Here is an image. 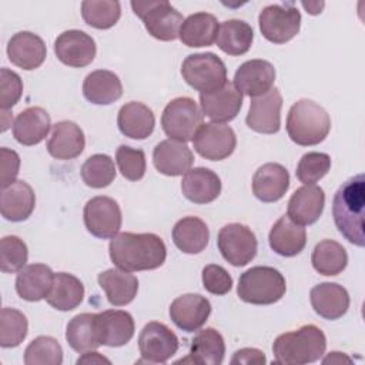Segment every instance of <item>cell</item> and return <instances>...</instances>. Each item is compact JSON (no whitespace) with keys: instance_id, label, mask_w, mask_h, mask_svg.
Listing matches in <instances>:
<instances>
[{"instance_id":"obj_1","label":"cell","mask_w":365,"mask_h":365,"mask_svg":"<svg viewBox=\"0 0 365 365\" xmlns=\"http://www.w3.org/2000/svg\"><path fill=\"white\" fill-rule=\"evenodd\" d=\"M108 251L114 265L127 272L155 269L167 258L163 238L153 232L117 234L110 241Z\"/></svg>"},{"instance_id":"obj_2","label":"cell","mask_w":365,"mask_h":365,"mask_svg":"<svg viewBox=\"0 0 365 365\" xmlns=\"http://www.w3.org/2000/svg\"><path fill=\"white\" fill-rule=\"evenodd\" d=\"M364 211L365 177L364 174H358L338 188L332 201V215L338 231L356 247L365 245Z\"/></svg>"},{"instance_id":"obj_3","label":"cell","mask_w":365,"mask_h":365,"mask_svg":"<svg viewBox=\"0 0 365 365\" xmlns=\"http://www.w3.org/2000/svg\"><path fill=\"white\" fill-rule=\"evenodd\" d=\"M325 334L312 324L281 334L272 344L275 362L284 365H304L315 362L325 354Z\"/></svg>"},{"instance_id":"obj_4","label":"cell","mask_w":365,"mask_h":365,"mask_svg":"<svg viewBox=\"0 0 365 365\" xmlns=\"http://www.w3.org/2000/svg\"><path fill=\"white\" fill-rule=\"evenodd\" d=\"M329 130V114L312 100H298L288 111L287 133L298 145H317L327 138Z\"/></svg>"},{"instance_id":"obj_5","label":"cell","mask_w":365,"mask_h":365,"mask_svg":"<svg viewBox=\"0 0 365 365\" xmlns=\"http://www.w3.org/2000/svg\"><path fill=\"white\" fill-rule=\"evenodd\" d=\"M287 291L284 275L265 265H257L241 274L237 294L248 304L271 305L278 302Z\"/></svg>"},{"instance_id":"obj_6","label":"cell","mask_w":365,"mask_h":365,"mask_svg":"<svg viewBox=\"0 0 365 365\" xmlns=\"http://www.w3.org/2000/svg\"><path fill=\"white\" fill-rule=\"evenodd\" d=\"M134 14L144 21V27L154 38L173 41L178 37L184 23L182 14L165 0L131 1Z\"/></svg>"},{"instance_id":"obj_7","label":"cell","mask_w":365,"mask_h":365,"mask_svg":"<svg viewBox=\"0 0 365 365\" xmlns=\"http://www.w3.org/2000/svg\"><path fill=\"white\" fill-rule=\"evenodd\" d=\"M181 76L194 90L210 93L225 84L227 68L214 53H197L185 57L181 64Z\"/></svg>"},{"instance_id":"obj_8","label":"cell","mask_w":365,"mask_h":365,"mask_svg":"<svg viewBox=\"0 0 365 365\" xmlns=\"http://www.w3.org/2000/svg\"><path fill=\"white\" fill-rule=\"evenodd\" d=\"M202 125V113L190 97L171 100L161 115V127L171 138L181 143L191 141Z\"/></svg>"},{"instance_id":"obj_9","label":"cell","mask_w":365,"mask_h":365,"mask_svg":"<svg viewBox=\"0 0 365 365\" xmlns=\"http://www.w3.org/2000/svg\"><path fill=\"white\" fill-rule=\"evenodd\" d=\"M258 26L268 41L284 44L299 33L301 13L292 3L269 4L259 11Z\"/></svg>"},{"instance_id":"obj_10","label":"cell","mask_w":365,"mask_h":365,"mask_svg":"<svg viewBox=\"0 0 365 365\" xmlns=\"http://www.w3.org/2000/svg\"><path fill=\"white\" fill-rule=\"evenodd\" d=\"M217 244L224 259L234 267H244L251 262L258 248L255 234L240 222L224 225L218 232Z\"/></svg>"},{"instance_id":"obj_11","label":"cell","mask_w":365,"mask_h":365,"mask_svg":"<svg viewBox=\"0 0 365 365\" xmlns=\"http://www.w3.org/2000/svg\"><path fill=\"white\" fill-rule=\"evenodd\" d=\"M87 231L101 240L113 238L121 228V210L115 200L104 195L93 197L83 210Z\"/></svg>"},{"instance_id":"obj_12","label":"cell","mask_w":365,"mask_h":365,"mask_svg":"<svg viewBox=\"0 0 365 365\" xmlns=\"http://www.w3.org/2000/svg\"><path fill=\"white\" fill-rule=\"evenodd\" d=\"M194 150L205 160L221 161L230 157L237 145V137L230 125L205 123L192 138Z\"/></svg>"},{"instance_id":"obj_13","label":"cell","mask_w":365,"mask_h":365,"mask_svg":"<svg viewBox=\"0 0 365 365\" xmlns=\"http://www.w3.org/2000/svg\"><path fill=\"white\" fill-rule=\"evenodd\" d=\"M177 335L163 322H148L138 335V349L148 364H165L178 351Z\"/></svg>"},{"instance_id":"obj_14","label":"cell","mask_w":365,"mask_h":365,"mask_svg":"<svg viewBox=\"0 0 365 365\" xmlns=\"http://www.w3.org/2000/svg\"><path fill=\"white\" fill-rule=\"evenodd\" d=\"M282 96L277 87L268 93L252 97L245 118L247 125L261 134H275L281 128Z\"/></svg>"},{"instance_id":"obj_15","label":"cell","mask_w":365,"mask_h":365,"mask_svg":"<svg viewBox=\"0 0 365 365\" xmlns=\"http://www.w3.org/2000/svg\"><path fill=\"white\" fill-rule=\"evenodd\" d=\"M96 41L81 30H66L54 41L57 58L68 67H86L96 57Z\"/></svg>"},{"instance_id":"obj_16","label":"cell","mask_w":365,"mask_h":365,"mask_svg":"<svg viewBox=\"0 0 365 365\" xmlns=\"http://www.w3.org/2000/svg\"><path fill=\"white\" fill-rule=\"evenodd\" d=\"M200 104L202 114L211 118L214 123H227L237 117L242 107V94L237 90L234 83L225 81L220 88L201 93Z\"/></svg>"},{"instance_id":"obj_17","label":"cell","mask_w":365,"mask_h":365,"mask_svg":"<svg viewBox=\"0 0 365 365\" xmlns=\"http://www.w3.org/2000/svg\"><path fill=\"white\" fill-rule=\"evenodd\" d=\"M275 81L274 66L261 58H254L242 63L234 76V86L241 94L258 97L271 90Z\"/></svg>"},{"instance_id":"obj_18","label":"cell","mask_w":365,"mask_h":365,"mask_svg":"<svg viewBox=\"0 0 365 365\" xmlns=\"http://www.w3.org/2000/svg\"><path fill=\"white\" fill-rule=\"evenodd\" d=\"M211 314L210 301L200 294H184L170 305L171 321L185 332L198 331Z\"/></svg>"},{"instance_id":"obj_19","label":"cell","mask_w":365,"mask_h":365,"mask_svg":"<svg viewBox=\"0 0 365 365\" xmlns=\"http://www.w3.org/2000/svg\"><path fill=\"white\" fill-rule=\"evenodd\" d=\"M98 341L107 346H123L134 336L135 325L131 314L121 309H107L96 314Z\"/></svg>"},{"instance_id":"obj_20","label":"cell","mask_w":365,"mask_h":365,"mask_svg":"<svg viewBox=\"0 0 365 365\" xmlns=\"http://www.w3.org/2000/svg\"><path fill=\"white\" fill-rule=\"evenodd\" d=\"M153 163L158 173L168 177H178L191 170L194 155L185 143L170 138L160 141L154 147Z\"/></svg>"},{"instance_id":"obj_21","label":"cell","mask_w":365,"mask_h":365,"mask_svg":"<svg viewBox=\"0 0 365 365\" xmlns=\"http://www.w3.org/2000/svg\"><path fill=\"white\" fill-rule=\"evenodd\" d=\"M47 56V48L41 37L30 31H19L11 36L7 43L9 60L23 68L34 70L38 68Z\"/></svg>"},{"instance_id":"obj_22","label":"cell","mask_w":365,"mask_h":365,"mask_svg":"<svg viewBox=\"0 0 365 365\" xmlns=\"http://www.w3.org/2000/svg\"><path fill=\"white\" fill-rule=\"evenodd\" d=\"M325 194L315 184L298 188L288 201L287 215L299 225H311L318 221L324 211Z\"/></svg>"},{"instance_id":"obj_23","label":"cell","mask_w":365,"mask_h":365,"mask_svg":"<svg viewBox=\"0 0 365 365\" xmlns=\"http://www.w3.org/2000/svg\"><path fill=\"white\" fill-rule=\"evenodd\" d=\"M289 188V174L278 163L261 165L252 177V192L262 202H275L281 200Z\"/></svg>"},{"instance_id":"obj_24","label":"cell","mask_w":365,"mask_h":365,"mask_svg":"<svg viewBox=\"0 0 365 365\" xmlns=\"http://www.w3.org/2000/svg\"><path fill=\"white\" fill-rule=\"evenodd\" d=\"M86 147V137L80 125L64 120L53 125L47 141V151L57 160H73L78 157Z\"/></svg>"},{"instance_id":"obj_25","label":"cell","mask_w":365,"mask_h":365,"mask_svg":"<svg viewBox=\"0 0 365 365\" xmlns=\"http://www.w3.org/2000/svg\"><path fill=\"white\" fill-rule=\"evenodd\" d=\"M314 311L325 319H338L349 308L348 291L336 282H321L309 292Z\"/></svg>"},{"instance_id":"obj_26","label":"cell","mask_w":365,"mask_h":365,"mask_svg":"<svg viewBox=\"0 0 365 365\" xmlns=\"http://www.w3.org/2000/svg\"><path fill=\"white\" fill-rule=\"evenodd\" d=\"M181 191L184 197L194 204H208L220 195L221 180L210 168H191L182 177Z\"/></svg>"},{"instance_id":"obj_27","label":"cell","mask_w":365,"mask_h":365,"mask_svg":"<svg viewBox=\"0 0 365 365\" xmlns=\"http://www.w3.org/2000/svg\"><path fill=\"white\" fill-rule=\"evenodd\" d=\"M34 207L36 195L26 181L16 180L10 185L1 188L0 210L6 220L11 222L24 221L31 215Z\"/></svg>"},{"instance_id":"obj_28","label":"cell","mask_w":365,"mask_h":365,"mask_svg":"<svg viewBox=\"0 0 365 365\" xmlns=\"http://www.w3.org/2000/svg\"><path fill=\"white\" fill-rule=\"evenodd\" d=\"M54 282V272L44 264H30L19 271L16 291L24 301L37 302L48 297Z\"/></svg>"},{"instance_id":"obj_29","label":"cell","mask_w":365,"mask_h":365,"mask_svg":"<svg viewBox=\"0 0 365 365\" xmlns=\"http://www.w3.org/2000/svg\"><path fill=\"white\" fill-rule=\"evenodd\" d=\"M269 247L281 257L298 255L307 244V231L302 225L294 222L288 215H282L272 227L268 235Z\"/></svg>"},{"instance_id":"obj_30","label":"cell","mask_w":365,"mask_h":365,"mask_svg":"<svg viewBox=\"0 0 365 365\" xmlns=\"http://www.w3.org/2000/svg\"><path fill=\"white\" fill-rule=\"evenodd\" d=\"M50 127V115L44 108L29 107L14 118L13 137L23 145H36L47 137Z\"/></svg>"},{"instance_id":"obj_31","label":"cell","mask_w":365,"mask_h":365,"mask_svg":"<svg viewBox=\"0 0 365 365\" xmlns=\"http://www.w3.org/2000/svg\"><path fill=\"white\" fill-rule=\"evenodd\" d=\"M117 125L123 135L133 140H144L153 134L155 117L145 104L130 101L120 108Z\"/></svg>"},{"instance_id":"obj_32","label":"cell","mask_w":365,"mask_h":365,"mask_svg":"<svg viewBox=\"0 0 365 365\" xmlns=\"http://www.w3.org/2000/svg\"><path fill=\"white\" fill-rule=\"evenodd\" d=\"M97 281L100 288L106 292L108 302L114 307L130 304L138 291L137 277L120 268H110L100 272Z\"/></svg>"},{"instance_id":"obj_33","label":"cell","mask_w":365,"mask_h":365,"mask_svg":"<svg viewBox=\"0 0 365 365\" xmlns=\"http://www.w3.org/2000/svg\"><path fill=\"white\" fill-rule=\"evenodd\" d=\"M225 355V344L222 335L214 328L201 329L191 341L190 356L180 362H191L197 365H221Z\"/></svg>"},{"instance_id":"obj_34","label":"cell","mask_w":365,"mask_h":365,"mask_svg":"<svg viewBox=\"0 0 365 365\" xmlns=\"http://www.w3.org/2000/svg\"><path fill=\"white\" fill-rule=\"evenodd\" d=\"M83 94L93 104L108 106L123 96V84L115 73L96 70L84 78Z\"/></svg>"},{"instance_id":"obj_35","label":"cell","mask_w":365,"mask_h":365,"mask_svg":"<svg viewBox=\"0 0 365 365\" xmlns=\"http://www.w3.org/2000/svg\"><path fill=\"white\" fill-rule=\"evenodd\" d=\"M218 29L220 24L214 14L200 11L184 20L178 38L187 47H207L217 40Z\"/></svg>"},{"instance_id":"obj_36","label":"cell","mask_w":365,"mask_h":365,"mask_svg":"<svg viewBox=\"0 0 365 365\" xmlns=\"http://www.w3.org/2000/svg\"><path fill=\"white\" fill-rule=\"evenodd\" d=\"M173 241L185 254H200L208 245L210 231L201 218L184 217L173 228Z\"/></svg>"},{"instance_id":"obj_37","label":"cell","mask_w":365,"mask_h":365,"mask_svg":"<svg viewBox=\"0 0 365 365\" xmlns=\"http://www.w3.org/2000/svg\"><path fill=\"white\" fill-rule=\"evenodd\" d=\"M254 40V31L248 23L244 20H225L221 23L217 36V46L221 51L230 56L245 54Z\"/></svg>"},{"instance_id":"obj_38","label":"cell","mask_w":365,"mask_h":365,"mask_svg":"<svg viewBox=\"0 0 365 365\" xmlns=\"http://www.w3.org/2000/svg\"><path fill=\"white\" fill-rule=\"evenodd\" d=\"M84 298L83 282L67 272L54 274V282L48 297L46 298L48 305L57 311H71L77 308Z\"/></svg>"},{"instance_id":"obj_39","label":"cell","mask_w":365,"mask_h":365,"mask_svg":"<svg viewBox=\"0 0 365 365\" xmlns=\"http://www.w3.org/2000/svg\"><path fill=\"white\" fill-rule=\"evenodd\" d=\"M66 339L68 345L78 354L97 349L101 344L98 341L96 314L83 312L70 319L66 329Z\"/></svg>"},{"instance_id":"obj_40","label":"cell","mask_w":365,"mask_h":365,"mask_svg":"<svg viewBox=\"0 0 365 365\" xmlns=\"http://www.w3.org/2000/svg\"><path fill=\"white\" fill-rule=\"evenodd\" d=\"M312 267L321 275H338L348 264L346 250L334 240L319 241L311 255Z\"/></svg>"},{"instance_id":"obj_41","label":"cell","mask_w":365,"mask_h":365,"mask_svg":"<svg viewBox=\"0 0 365 365\" xmlns=\"http://www.w3.org/2000/svg\"><path fill=\"white\" fill-rule=\"evenodd\" d=\"M121 7L114 0H86L81 3L83 20L98 30H106L120 20Z\"/></svg>"},{"instance_id":"obj_42","label":"cell","mask_w":365,"mask_h":365,"mask_svg":"<svg viewBox=\"0 0 365 365\" xmlns=\"http://www.w3.org/2000/svg\"><path fill=\"white\" fill-rule=\"evenodd\" d=\"M115 174L114 161L107 154L90 155L81 165V178L91 188L108 187L114 181Z\"/></svg>"},{"instance_id":"obj_43","label":"cell","mask_w":365,"mask_h":365,"mask_svg":"<svg viewBox=\"0 0 365 365\" xmlns=\"http://www.w3.org/2000/svg\"><path fill=\"white\" fill-rule=\"evenodd\" d=\"M26 365H61L63 348L53 336L34 338L24 351Z\"/></svg>"},{"instance_id":"obj_44","label":"cell","mask_w":365,"mask_h":365,"mask_svg":"<svg viewBox=\"0 0 365 365\" xmlns=\"http://www.w3.org/2000/svg\"><path fill=\"white\" fill-rule=\"evenodd\" d=\"M29 322L23 312L14 308L0 311V345L3 348L19 346L27 336Z\"/></svg>"},{"instance_id":"obj_45","label":"cell","mask_w":365,"mask_h":365,"mask_svg":"<svg viewBox=\"0 0 365 365\" xmlns=\"http://www.w3.org/2000/svg\"><path fill=\"white\" fill-rule=\"evenodd\" d=\"M29 258L27 245L16 235H6L0 241V269L7 274L19 272Z\"/></svg>"},{"instance_id":"obj_46","label":"cell","mask_w":365,"mask_h":365,"mask_svg":"<svg viewBox=\"0 0 365 365\" xmlns=\"http://www.w3.org/2000/svg\"><path fill=\"white\" fill-rule=\"evenodd\" d=\"M329 168H331V157L328 154L311 151L301 157L297 165L295 174L302 184L312 185L318 182L322 177H325Z\"/></svg>"},{"instance_id":"obj_47","label":"cell","mask_w":365,"mask_h":365,"mask_svg":"<svg viewBox=\"0 0 365 365\" xmlns=\"http://www.w3.org/2000/svg\"><path fill=\"white\" fill-rule=\"evenodd\" d=\"M115 161L121 175L130 181H138L145 174V154L140 148L120 145L115 151Z\"/></svg>"},{"instance_id":"obj_48","label":"cell","mask_w":365,"mask_h":365,"mask_svg":"<svg viewBox=\"0 0 365 365\" xmlns=\"http://www.w3.org/2000/svg\"><path fill=\"white\" fill-rule=\"evenodd\" d=\"M23 94V81L20 76L6 67L0 70V106L1 111H9L19 103Z\"/></svg>"},{"instance_id":"obj_49","label":"cell","mask_w":365,"mask_h":365,"mask_svg":"<svg viewBox=\"0 0 365 365\" xmlns=\"http://www.w3.org/2000/svg\"><path fill=\"white\" fill-rule=\"evenodd\" d=\"M202 285L210 294L225 295L232 288V278L221 265L210 264L202 269Z\"/></svg>"},{"instance_id":"obj_50","label":"cell","mask_w":365,"mask_h":365,"mask_svg":"<svg viewBox=\"0 0 365 365\" xmlns=\"http://www.w3.org/2000/svg\"><path fill=\"white\" fill-rule=\"evenodd\" d=\"M0 163H1L0 185H1V188H4L16 181V177L20 170V157L16 151H13L7 147H1L0 148Z\"/></svg>"},{"instance_id":"obj_51","label":"cell","mask_w":365,"mask_h":365,"mask_svg":"<svg viewBox=\"0 0 365 365\" xmlns=\"http://www.w3.org/2000/svg\"><path fill=\"white\" fill-rule=\"evenodd\" d=\"M265 355L262 351L257 348H242L234 352V356L231 358L232 365H261L265 364Z\"/></svg>"},{"instance_id":"obj_52","label":"cell","mask_w":365,"mask_h":365,"mask_svg":"<svg viewBox=\"0 0 365 365\" xmlns=\"http://www.w3.org/2000/svg\"><path fill=\"white\" fill-rule=\"evenodd\" d=\"M103 362L110 364L111 361L107 359L106 356L100 355V354L96 352V351H87V352L83 354V356H80V358L77 359V364H103Z\"/></svg>"},{"instance_id":"obj_53","label":"cell","mask_w":365,"mask_h":365,"mask_svg":"<svg viewBox=\"0 0 365 365\" xmlns=\"http://www.w3.org/2000/svg\"><path fill=\"white\" fill-rule=\"evenodd\" d=\"M342 362L351 364L352 359L342 352H331L328 356L322 359V364H342Z\"/></svg>"},{"instance_id":"obj_54","label":"cell","mask_w":365,"mask_h":365,"mask_svg":"<svg viewBox=\"0 0 365 365\" xmlns=\"http://www.w3.org/2000/svg\"><path fill=\"white\" fill-rule=\"evenodd\" d=\"M302 6L308 10V13H309V14H319L325 4H324L322 1H321V3H318V1H317V3H302Z\"/></svg>"}]
</instances>
